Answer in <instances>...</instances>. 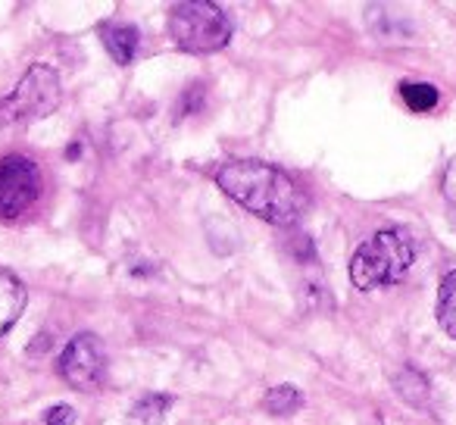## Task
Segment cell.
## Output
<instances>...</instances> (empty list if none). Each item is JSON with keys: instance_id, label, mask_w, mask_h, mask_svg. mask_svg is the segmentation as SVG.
I'll use <instances>...</instances> for the list:
<instances>
[{"instance_id": "1", "label": "cell", "mask_w": 456, "mask_h": 425, "mask_svg": "<svg viewBox=\"0 0 456 425\" xmlns=\"http://www.w3.org/2000/svg\"><path fill=\"white\" fill-rule=\"evenodd\" d=\"M216 184L248 213L269 225H294L306 209V191L285 169L263 159H228L216 169Z\"/></svg>"}, {"instance_id": "2", "label": "cell", "mask_w": 456, "mask_h": 425, "mask_svg": "<svg viewBox=\"0 0 456 425\" xmlns=\"http://www.w3.org/2000/svg\"><path fill=\"white\" fill-rule=\"evenodd\" d=\"M416 260L410 235L400 229H381L360 244L350 257V282L356 291H379L400 285Z\"/></svg>"}, {"instance_id": "3", "label": "cell", "mask_w": 456, "mask_h": 425, "mask_svg": "<svg viewBox=\"0 0 456 425\" xmlns=\"http://www.w3.org/2000/svg\"><path fill=\"white\" fill-rule=\"evenodd\" d=\"M169 38L178 51L216 53L232 41V20L213 0H182L169 13Z\"/></svg>"}, {"instance_id": "4", "label": "cell", "mask_w": 456, "mask_h": 425, "mask_svg": "<svg viewBox=\"0 0 456 425\" xmlns=\"http://www.w3.org/2000/svg\"><path fill=\"white\" fill-rule=\"evenodd\" d=\"M63 101V85L60 76L47 63L28 66V72L20 78L10 97L0 101V128H16L38 122L51 116Z\"/></svg>"}, {"instance_id": "5", "label": "cell", "mask_w": 456, "mask_h": 425, "mask_svg": "<svg viewBox=\"0 0 456 425\" xmlns=\"http://www.w3.org/2000/svg\"><path fill=\"white\" fill-rule=\"evenodd\" d=\"M41 169L22 153L0 157V219H16L32 209L41 197Z\"/></svg>"}, {"instance_id": "6", "label": "cell", "mask_w": 456, "mask_h": 425, "mask_svg": "<svg viewBox=\"0 0 456 425\" xmlns=\"http://www.w3.org/2000/svg\"><path fill=\"white\" fill-rule=\"evenodd\" d=\"M63 381L76 391H97L107 379V356H103L101 338L91 331H78L63 347L57 360Z\"/></svg>"}, {"instance_id": "7", "label": "cell", "mask_w": 456, "mask_h": 425, "mask_svg": "<svg viewBox=\"0 0 456 425\" xmlns=\"http://www.w3.org/2000/svg\"><path fill=\"white\" fill-rule=\"evenodd\" d=\"M26 300L28 291L20 275H13L10 269H0V338L20 323L22 310H26Z\"/></svg>"}, {"instance_id": "8", "label": "cell", "mask_w": 456, "mask_h": 425, "mask_svg": "<svg viewBox=\"0 0 456 425\" xmlns=\"http://www.w3.org/2000/svg\"><path fill=\"white\" fill-rule=\"evenodd\" d=\"M101 38H103L107 53L113 57V63H119V66L132 63L141 47V32L132 22H107V26L101 29Z\"/></svg>"}, {"instance_id": "9", "label": "cell", "mask_w": 456, "mask_h": 425, "mask_svg": "<svg viewBox=\"0 0 456 425\" xmlns=\"http://www.w3.org/2000/svg\"><path fill=\"white\" fill-rule=\"evenodd\" d=\"M437 325L444 329V335L456 338V269L447 273L441 279V288H437Z\"/></svg>"}, {"instance_id": "10", "label": "cell", "mask_w": 456, "mask_h": 425, "mask_svg": "<svg viewBox=\"0 0 456 425\" xmlns=\"http://www.w3.org/2000/svg\"><path fill=\"white\" fill-rule=\"evenodd\" d=\"M300 406H304V391H300L297 385H275V388H269L266 397H263V410H266L269 416H291Z\"/></svg>"}, {"instance_id": "11", "label": "cell", "mask_w": 456, "mask_h": 425, "mask_svg": "<svg viewBox=\"0 0 456 425\" xmlns=\"http://www.w3.org/2000/svg\"><path fill=\"white\" fill-rule=\"evenodd\" d=\"M394 388H397L400 397L412 406H422L425 400H428V379H425L416 366H403V372L394 379Z\"/></svg>"}, {"instance_id": "12", "label": "cell", "mask_w": 456, "mask_h": 425, "mask_svg": "<svg viewBox=\"0 0 456 425\" xmlns=\"http://www.w3.org/2000/svg\"><path fill=\"white\" fill-rule=\"evenodd\" d=\"M400 97H403V103L412 110V113H428V110H435L437 101H441L437 88H435V85H428V82H406V85H400Z\"/></svg>"}, {"instance_id": "13", "label": "cell", "mask_w": 456, "mask_h": 425, "mask_svg": "<svg viewBox=\"0 0 456 425\" xmlns=\"http://www.w3.org/2000/svg\"><path fill=\"white\" fill-rule=\"evenodd\" d=\"M169 406H172L169 394H147V397H141L138 404H134L132 419H134V422H141V425H159Z\"/></svg>"}, {"instance_id": "14", "label": "cell", "mask_w": 456, "mask_h": 425, "mask_svg": "<svg viewBox=\"0 0 456 425\" xmlns=\"http://www.w3.org/2000/svg\"><path fill=\"white\" fill-rule=\"evenodd\" d=\"M441 194H444V207H447V219L450 225L456 229V157L447 163L441 178Z\"/></svg>"}, {"instance_id": "15", "label": "cell", "mask_w": 456, "mask_h": 425, "mask_svg": "<svg viewBox=\"0 0 456 425\" xmlns=\"http://www.w3.org/2000/svg\"><path fill=\"white\" fill-rule=\"evenodd\" d=\"M45 422L47 425H72V422H76V410H72L69 404H57V406H51V410H47Z\"/></svg>"}]
</instances>
